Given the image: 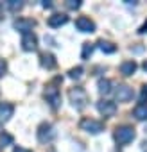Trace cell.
Listing matches in <instances>:
<instances>
[{
    "mask_svg": "<svg viewBox=\"0 0 147 152\" xmlns=\"http://www.w3.org/2000/svg\"><path fill=\"white\" fill-rule=\"evenodd\" d=\"M68 100H70V104L76 107L77 111H81V109H85L86 104L90 102V97H88V93H86L85 88L76 86V88H70V90H68Z\"/></svg>",
    "mask_w": 147,
    "mask_h": 152,
    "instance_id": "cell-1",
    "label": "cell"
},
{
    "mask_svg": "<svg viewBox=\"0 0 147 152\" xmlns=\"http://www.w3.org/2000/svg\"><path fill=\"white\" fill-rule=\"evenodd\" d=\"M136 138V131L133 125H118L115 129V140L118 145H127Z\"/></svg>",
    "mask_w": 147,
    "mask_h": 152,
    "instance_id": "cell-2",
    "label": "cell"
},
{
    "mask_svg": "<svg viewBox=\"0 0 147 152\" xmlns=\"http://www.w3.org/2000/svg\"><path fill=\"white\" fill-rule=\"evenodd\" d=\"M45 100L49 102V106L52 109H57L61 106V93H59V88L56 86V81L45 88Z\"/></svg>",
    "mask_w": 147,
    "mask_h": 152,
    "instance_id": "cell-3",
    "label": "cell"
},
{
    "mask_svg": "<svg viewBox=\"0 0 147 152\" xmlns=\"http://www.w3.org/2000/svg\"><path fill=\"white\" fill-rule=\"evenodd\" d=\"M79 127L83 131H86L88 134H99V132L104 131V124L99 122V120H93V118H83Z\"/></svg>",
    "mask_w": 147,
    "mask_h": 152,
    "instance_id": "cell-4",
    "label": "cell"
},
{
    "mask_svg": "<svg viewBox=\"0 0 147 152\" xmlns=\"http://www.w3.org/2000/svg\"><path fill=\"white\" fill-rule=\"evenodd\" d=\"M36 134H38V140H40L41 143L52 141V140L56 138V131H54L52 124H49V122H43V124H40V127H38Z\"/></svg>",
    "mask_w": 147,
    "mask_h": 152,
    "instance_id": "cell-5",
    "label": "cell"
},
{
    "mask_svg": "<svg viewBox=\"0 0 147 152\" xmlns=\"http://www.w3.org/2000/svg\"><path fill=\"white\" fill-rule=\"evenodd\" d=\"M97 111H99L102 116L110 118V116H113V115L117 113V104H115V102H111V100L102 99V100H99V102H97Z\"/></svg>",
    "mask_w": 147,
    "mask_h": 152,
    "instance_id": "cell-6",
    "label": "cell"
},
{
    "mask_svg": "<svg viewBox=\"0 0 147 152\" xmlns=\"http://www.w3.org/2000/svg\"><path fill=\"white\" fill-rule=\"evenodd\" d=\"M13 27H15L18 32L27 34V32H32V29L36 27V22H34V20H31V18H18V20H15Z\"/></svg>",
    "mask_w": 147,
    "mask_h": 152,
    "instance_id": "cell-7",
    "label": "cell"
},
{
    "mask_svg": "<svg viewBox=\"0 0 147 152\" xmlns=\"http://www.w3.org/2000/svg\"><path fill=\"white\" fill-rule=\"evenodd\" d=\"M22 48L25 52H32L38 48V38L34 32H27V34H22V41H20Z\"/></svg>",
    "mask_w": 147,
    "mask_h": 152,
    "instance_id": "cell-8",
    "label": "cell"
},
{
    "mask_svg": "<svg viewBox=\"0 0 147 152\" xmlns=\"http://www.w3.org/2000/svg\"><path fill=\"white\" fill-rule=\"evenodd\" d=\"M115 97L117 102H129L133 99V88H129L127 84H118L115 90Z\"/></svg>",
    "mask_w": 147,
    "mask_h": 152,
    "instance_id": "cell-9",
    "label": "cell"
},
{
    "mask_svg": "<svg viewBox=\"0 0 147 152\" xmlns=\"http://www.w3.org/2000/svg\"><path fill=\"white\" fill-rule=\"evenodd\" d=\"M76 27H77V31H81V32H95V23H93V20H90L88 16H79L77 20H76Z\"/></svg>",
    "mask_w": 147,
    "mask_h": 152,
    "instance_id": "cell-10",
    "label": "cell"
},
{
    "mask_svg": "<svg viewBox=\"0 0 147 152\" xmlns=\"http://www.w3.org/2000/svg\"><path fill=\"white\" fill-rule=\"evenodd\" d=\"M15 113V106L11 102H0V124H6Z\"/></svg>",
    "mask_w": 147,
    "mask_h": 152,
    "instance_id": "cell-11",
    "label": "cell"
},
{
    "mask_svg": "<svg viewBox=\"0 0 147 152\" xmlns=\"http://www.w3.org/2000/svg\"><path fill=\"white\" fill-rule=\"evenodd\" d=\"M40 64H41L43 68H47V70L56 68V66H57L56 56H54V54H50V52H43V54H40Z\"/></svg>",
    "mask_w": 147,
    "mask_h": 152,
    "instance_id": "cell-12",
    "label": "cell"
},
{
    "mask_svg": "<svg viewBox=\"0 0 147 152\" xmlns=\"http://www.w3.org/2000/svg\"><path fill=\"white\" fill-rule=\"evenodd\" d=\"M47 23H49L52 29H57V27H61V25L68 23V16H66V15H63V13H56V15H52V16L47 20Z\"/></svg>",
    "mask_w": 147,
    "mask_h": 152,
    "instance_id": "cell-13",
    "label": "cell"
},
{
    "mask_svg": "<svg viewBox=\"0 0 147 152\" xmlns=\"http://www.w3.org/2000/svg\"><path fill=\"white\" fill-rule=\"evenodd\" d=\"M97 90H99L101 95H110V93L113 91V83H111L110 79H99Z\"/></svg>",
    "mask_w": 147,
    "mask_h": 152,
    "instance_id": "cell-14",
    "label": "cell"
},
{
    "mask_svg": "<svg viewBox=\"0 0 147 152\" xmlns=\"http://www.w3.org/2000/svg\"><path fill=\"white\" fill-rule=\"evenodd\" d=\"M136 68H138V64H136L135 61H124V63L120 64V73L126 75V77H129V75H133V73L136 72Z\"/></svg>",
    "mask_w": 147,
    "mask_h": 152,
    "instance_id": "cell-15",
    "label": "cell"
},
{
    "mask_svg": "<svg viewBox=\"0 0 147 152\" xmlns=\"http://www.w3.org/2000/svg\"><path fill=\"white\" fill-rule=\"evenodd\" d=\"M97 45H99V48H101L104 54H115V52H117V45H115V43H111V41L99 39V41H97Z\"/></svg>",
    "mask_w": 147,
    "mask_h": 152,
    "instance_id": "cell-16",
    "label": "cell"
},
{
    "mask_svg": "<svg viewBox=\"0 0 147 152\" xmlns=\"http://www.w3.org/2000/svg\"><path fill=\"white\" fill-rule=\"evenodd\" d=\"M133 116L136 120H147V104H138L135 109H133Z\"/></svg>",
    "mask_w": 147,
    "mask_h": 152,
    "instance_id": "cell-17",
    "label": "cell"
},
{
    "mask_svg": "<svg viewBox=\"0 0 147 152\" xmlns=\"http://www.w3.org/2000/svg\"><path fill=\"white\" fill-rule=\"evenodd\" d=\"M83 73H85V68H83V66H74V68H70V72H68V77L74 79V81H77V79L83 77Z\"/></svg>",
    "mask_w": 147,
    "mask_h": 152,
    "instance_id": "cell-18",
    "label": "cell"
},
{
    "mask_svg": "<svg viewBox=\"0 0 147 152\" xmlns=\"http://www.w3.org/2000/svg\"><path fill=\"white\" fill-rule=\"evenodd\" d=\"M93 48H95V45L93 43H83V52H81V57L86 61V59H90V56L93 54Z\"/></svg>",
    "mask_w": 147,
    "mask_h": 152,
    "instance_id": "cell-19",
    "label": "cell"
},
{
    "mask_svg": "<svg viewBox=\"0 0 147 152\" xmlns=\"http://www.w3.org/2000/svg\"><path fill=\"white\" fill-rule=\"evenodd\" d=\"M15 143V138L9 134V132H0V147H7V145H13Z\"/></svg>",
    "mask_w": 147,
    "mask_h": 152,
    "instance_id": "cell-20",
    "label": "cell"
},
{
    "mask_svg": "<svg viewBox=\"0 0 147 152\" xmlns=\"http://www.w3.org/2000/svg\"><path fill=\"white\" fill-rule=\"evenodd\" d=\"M7 7H9L11 11H20V9L24 7V2H20V0H9V2H7Z\"/></svg>",
    "mask_w": 147,
    "mask_h": 152,
    "instance_id": "cell-21",
    "label": "cell"
},
{
    "mask_svg": "<svg viewBox=\"0 0 147 152\" xmlns=\"http://www.w3.org/2000/svg\"><path fill=\"white\" fill-rule=\"evenodd\" d=\"M83 4V0H66V7L68 9H79Z\"/></svg>",
    "mask_w": 147,
    "mask_h": 152,
    "instance_id": "cell-22",
    "label": "cell"
},
{
    "mask_svg": "<svg viewBox=\"0 0 147 152\" xmlns=\"http://www.w3.org/2000/svg\"><path fill=\"white\" fill-rule=\"evenodd\" d=\"M138 102H140V104H145V102H147V84L142 86V90H140V97H138Z\"/></svg>",
    "mask_w": 147,
    "mask_h": 152,
    "instance_id": "cell-23",
    "label": "cell"
},
{
    "mask_svg": "<svg viewBox=\"0 0 147 152\" xmlns=\"http://www.w3.org/2000/svg\"><path fill=\"white\" fill-rule=\"evenodd\" d=\"M6 72H7V63H6V59L0 57V77H4Z\"/></svg>",
    "mask_w": 147,
    "mask_h": 152,
    "instance_id": "cell-24",
    "label": "cell"
},
{
    "mask_svg": "<svg viewBox=\"0 0 147 152\" xmlns=\"http://www.w3.org/2000/svg\"><path fill=\"white\" fill-rule=\"evenodd\" d=\"M13 152H32V150H29V148H24V147H20V145H16V147L13 148Z\"/></svg>",
    "mask_w": 147,
    "mask_h": 152,
    "instance_id": "cell-25",
    "label": "cell"
},
{
    "mask_svg": "<svg viewBox=\"0 0 147 152\" xmlns=\"http://www.w3.org/2000/svg\"><path fill=\"white\" fill-rule=\"evenodd\" d=\"M145 32H147V22H145V23L138 29V34H145Z\"/></svg>",
    "mask_w": 147,
    "mask_h": 152,
    "instance_id": "cell-26",
    "label": "cell"
},
{
    "mask_svg": "<svg viewBox=\"0 0 147 152\" xmlns=\"http://www.w3.org/2000/svg\"><path fill=\"white\" fill-rule=\"evenodd\" d=\"M41 6H43V7H52V2H49V0H43Z\"/></svg>",
    "mask_w": 147,
    "mask_h": 152,
    "instance_id": "cell-27",
    "label": "cell"
},
{
    "mask_svg": "<svg viewBox=\"0 0 147 152\" xmlns=\"http://www.w3.org/2000/svg\"><path fill=\"white\" fill-rule=\"evenodd\" d=\"M143 70H145V72H147V61H145V63H143Z\"/></svg>",
    "mask_w": 147,
    "mask_h": 152,
    "instance_id": "cell-28",
    "label": "cell"
},
{
    "mask_svg": "<svg viewBox=\"0 0 147 152\" xmlns=\"http://www.w3.org/2000/svg\"><path fill=\"white\" fill-rule=\"evenodd\" d=\"M0 9H2V6H0Z\"/></svg>",
    "mask_w": 147,
    "mask_h": 152,
    "instance_id": "cell-29",
    "label": "cell"
}]
</instances>
